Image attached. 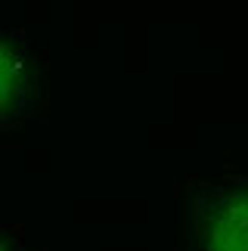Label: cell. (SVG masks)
Segmentation results:
<instances>
[{
  "mask_svg": "<svg viewBox=\"0 0 248 251\" xmlns=\"http://www.w3.org/2000/svg\"><path fill=\"white\" fill-rule=\"evenodd\" d=\"M205 245L208 251H248V192L230 196L214 211Z\"/></svg>",
  "mask_w": 248,
  "mask_h": 251,
  "instance_id": "1",
  "label": "cell"
},
{
  "mask_svg": "<svg viewBox=\"0 0 248 251\" xmlns=\"http://www.w3.org/2000/svg\"><path fill=\"white\" fill-rule=\"evenodd\" d=\"M19 87H22V62L16 59V53L0 41V118L9 112V105L16 102Z\"/></svg>",
  "mask_w": 248,
  "mask_h": 251,
  "instance_id": "2",
  "label": "cell"
},
{
  "mask_svg": "<svg viewBox=\"0 0 248 251\" xmlns=\"http://www.w3.org/2000/svg\"><path fill=\"white\" fill-rule=\"evenodd\" d=\"M0 251H16V248H13V242H9L3 233H0Z\"/></svg>",
  "mask_w": 248,
  "mask_h": 251,
  "instance_id": "3",
  "label": "cell"
}]
</instances>
